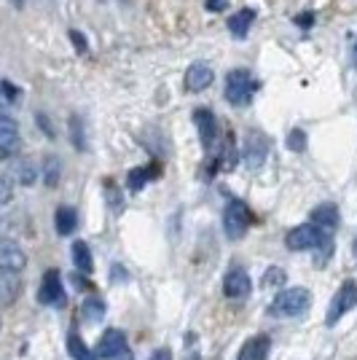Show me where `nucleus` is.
Masks as SVG:
<instances>
[{"label":"nucleus","instance_id":"nucleus-37","mask_svg":"<svg viewBox=\"0 0 357 360\" xmlns=\"http://www.w3.org/2000/svg\"><path fill=\"white\" fill-rule=\"evenodd\" d=\"M355 255H357V240H355Z\"/></svg>","mask_w":357,"mask_h":360},{"label":"nucleus","instance_id":"nucleus-30","mask_svg":"<svg viewBox=\"0 0 357 360\" xmlns=\"http://www.w3.org/2000/svg\"><path fill=\"white\" fill-rule=\"evenodd\" d=\"M205 6H207L209 11H223L228 3L226 0H205Z\"/></svg>","mask_w":357,"mask_h":360},{"label":"nucleus","instance_id":"nucleus-22","mask_svg":"<svg viewBox=\"0 0 357 360\" xmlns=\"http://www.w3.org/2000/svg\"><path fill=\"white\" fill-rule=\"evenodd\" d=\"M19 150V132H0V159H8Z\"/></svg>","mask_w":357,"mask_h":360},{"label":"nucleus","instance_id":"nucleus-12","mask_svg":"<svg viewBox=\"0 0 357 360\" xmlns=\"http://www.w3.org/2000/svg\"><path fill=\"white\" fill-rule=\"evenodd\" d=\"M212 81H215V73H212V68H209L207 62H194V65H188L186 78H183V84H186L188 91H205Z\"/></svg>","mask_w":357,"mask_h":360},{"label":"nucleus","instance_id":"nucleus-19","mask_svg":"<svg viewBox=\"0 0 357 360\" xmlns=\"http://www.w3.org/2000/svg\"><path fill=\"white\" fill-rule=\"evenodd\" d=\"M16 293H19V280H16V274H0V307L3 304H11L16 299Z\"/></svg>","mask_w":357,"mask_h":360},{"label":"nucleus","instance_id":"nucleus-13","mask_svg":"<svg viewBox=\"0 0 357 360\" xmlns=\"http://www.w3.org/2000/svg\"><path fill=\"white\" fill-rule=\"evenodd\" d=\"M268 349H271V339L264 336V333H258V336H250V339L242 345L237 360H266Z\"/></svg>","mask_w":357,"mask_h":360},{"label":"nucleus","instance_id":"nucleus-23","mask_svg":"<svg viewBox=\"0 0 357 360\" xmlns=\"http://www.w3.org/2000/svg\"><path fill=\"white\" fill-rule=\"evenodd\" d=\"M70 137L78 150H86V137H84V119L81 116H70Z\"/></svg>","mask_w":357,"mask_h":360},{"label":"nucleus","instance_id":"nucleus-11","mask_svg":"<svg viewBox=\"0 0 357 360\" xmlns=\"http://www.w3.org/2000/svg\"><path fill=\"white\" fill-rule=\"evenodd\" d=\"M253 290V280L245 269H231L223 280V293L228 299H245Z\"/></svg>","mask_w":357,"mask_h":360},{"label":"nucleus","instance_id":"nucleus-6","mask_svg":"<svg viewBox=\"0 0 357 360\" xmlns=\"http://www.w3.org/2000/svg\"><path fill=\"white\" fill-rule=\"evenodd\" d=\"M325 242H330V237L323 234V231L312 224L296 226V229L287 231V237H285V245H287L290 250H312V248H320V245H325Z\"/></svg>","mask_w":357,"mask_h":360},{"label":"nucleus","instance_id":"nucleus-9","mask_svg":"<svg viewBox=\"0 0 357 360\" xmlns=\"http://www.w3.org/2000/svg\"><path fill=\"white\" fill-rule=\"evenodd\" d=\"M27 266V255L25 250L11 240H0V271L6 274H16Z\"/></svg>","mask_w":357,"mask_h":360},{"label":"nucleus","instance_id":"nucleus-15","mask_svg":"<svg viewBox=\"0 0 357 360\" xmlns=\"http://www.w3.org/2000/svg\"><path fill=\"white\" fill-rule=\"evenodd\" d=\"M255 22V8H239L237 14L228 16V30L234 38H245Z\"/></svg>","mask_w":357,"mask_h":360},{"label":"nucleus","instance_id":"nucleus-38","mask_svg":"<svg viewBox=\"0 0 357 360\" xmlns=\"http://www.w3.org/2000/svg\"><path fill=\"white\" fill-rule=\"evenodd\" d=\"M0 326H3V323H0Z\"/></svg>","mask_w":357,"mask_h":360},{"label":"nucleus","instance_id":"nucleus-34","mask_svg":"<svg viewBox=\"0 0 357 360\" xmlns=\"http://www.w3.org/2000/svg\"><path fill=\"white\" fill-rule=\"evenodd\" d=\"M352 65L357 68V38L352 41Z\"/></svg>","mask_w":357,"mask_h":360},{"label":"nucleus","instance_id":"nucleus-10","mask_svg":"<svg viewBox=\"0 0 357 360\" xmlns=\"http://www.w3.org/2000/svg\"><path fill=\"white\" fill-rule=\"evenodd\" d=\"M194 124H196V129H199L202 146H205V148H212L215 140H218V119H215V113H212L209 108H196Z\"/></svg>","mask_w":357,"mask_h":360},{"label":"nucleus","instance_id":"nucleus-7","mask_svg":"<svg viewBox=\"0 0 357 360\" xmlns=\"http://www.w3.org/2000/svg\"><path fill=\"white\" fill-rule=\"evenodd\" d=\"M38 301L48 307H65V288H62V277L57 269H48L44 274L41 288H38Z\"/></svg>","mask_w":357,"mask_h":360},{"label":"nucleus","instance_id":"nucleus-20","mask_svg":"<svg viewBox=\"0 0 357 360\" xmlns=\"http://www.w3.org/2000/svg\"><path fill=\"white\" fill-rule=\"evenodd\" d=\"M81 315H84V320L86 323H100L105 317V301H100L97 296H91V299L84 301V307H81Z\"/></svg>","mask_w":357,"mask_h":360},{"label":"nucleus","instance_id":"nucleus-14","mask_svg":"<svg viewBox=\"0 0 357 360\" xmlns=\"http://www.w3.org/2000/svg\"><path fill=\"white\" fill-rule=\"evenodd\" d=\"M312 226H317L323 234L330 237V231L339 226V207H336V205H330V202L320 205V207H314L312 210Z\"/></svg>","mask_w":357,"mask_h":360},{"label":"nucleus","instance_id":"nucleus-1","mask_svg":"<svg viewBox=\"0 0 357 360\" xmlns=\"http://www.w3.org/2000/svg\"><path fill=\"white\" fill-rule=\"evenodd\" d=\"M309 304H312V296H309V290L306 288H285L280 290L274 301L268 304V315L271 317H298L304 315L306 309H309Z\"/></svg>","mask_w":357,"mask_h":360},{"label":"nucleus","instance_id":"nucleus-18","mask_svg":"<svg viewBox=\"0 0 357 360\" xmlns=\"http://www.w3.org/2000/svg\"><path fill=\"white\" fill-rule=\"evenodd\" d=\"M159 175V165H148V167H137L132 169L129 175H126V186L132 188V191H140L143 186H148L150 178H156Z\"/></svg>","mask_w":357,"mask_h":360},{"label":"nucleus","instance_id":"nucleus-35","mask_svg":"<svg viewBox=\"0 0 357 360\" xmlns=\"http://www.w3.org/2000/svg\"><path fill=\"white\" fill-rule=\"evenodd\" d=\"M11 3H14V8H22V6H25V0H11Z\"/></svg>","mask_w":357,"mask_h":360},{"label":"nucleus","instance_id":"nucleus-2","mask_svg":"<svg viewBox=\"0 0 357 360\" xmlns=\"http://www.w3.org/2000/svg\"><path fill=\"white\" fill-rule=\"evenodd\" d=\"M255 94V78L247 68H237L226 75V100L231 105H250Z\"/></svg>","mask_w":357,"mask_h":360},{"label":"nucleus","instance_id":"nucleus-32","mask_svg":"<svg viewBox=\"0 0 357 360\" xmlns=\"http://www.w3.org/2000/svg\"><path fill=\"white\" fill-rule=\"evenodd\" d=\"M169 358H172V352H169V349L164 347V349H156V352H153V358H150V360H169Z\"/></svg>","mask_w":357,"mask_h":360},{"label":"nucleus","instance_id":"nucleus-36","mask_svg":"<svg viewBox=\"0 0 357 360\" xmlns=\"http://www.w3.org/2000/svg\"><path fill=\"white\" fill-rule=\"evenodd\" d=\"M188 360H199V355H196V352H194V355H191V358H188Z\"/></svg>","mask_w":357,"mask_h":360},{"label":"nucleus","instance_id":"nucleus-26","mask_svg":"<svg viewBox=\"0 0 357 360\" xmlns=\"http://www.w3.org/2000/svg\"><path fill=\"white\" fill-rule=\"evenodd\" d=\"M57 180H60V162L54 156H48L46 159V183L48 186H57Z\"/></svg>","mask_w":357,"mask_h":360},{"label":"nucleus","instance_id":"nucleus-3","mask_svg":"<svg viewBox=\"0 0 357 360\" xmlns=\"http://www.w3.org/2000/svg\"><path fill=\"white\" fill-rule=\"evenodd\" d=\"M250 229V210L242 199H228L223 210V231L228 240H242Z\"/></svg>","mask_w":357,"mask_h":360},{"label":"nucleus","instance_id":"nucleus-33","mask_svg":"<svg viewBox=\"0 0 357 360\" xmlns=\"http://www.w3.org/2000/svg\"><path fill=\"white\" fill-rule=\"evenodd\" d=\"M38 124H41V127H44V132H46V135H51V124H48V121H46V116H44V113H38Z\"/></svg>","mask_w":357,"mask_h":360},{"label":"nucleus","instance_id":"nucleus-8","mask_svg":"<svg viewBox=\"0 0 357 360\" xmlns=\"http://www.w3.org/2000/svg\"><path fill=\"white\" fill-rule=\"evenodd\" d=\"M124 352H126V336H124L119 328H108L103 336H100V342H97L94 358L116 360L119 355H124Z\"/></svg>","mask_w":357,"mask_h":360},{"label":"nucleus","instance_id":"nucleus-27","mask_svg":"<svg viewBox=\"0 0 357 360\" xmlns=\"http://www.w3.org/2000/svg\"><path fill=\"white\" fill-rule=\"evenodd\" d=\"M285 283V271L283 269H277V266H274V269H268L266 274H264V285H283Z\"/></svg>","mask_w":357,"mask_h":360},{"label":"nucleus","instance_id":"nucleus-5","mask_svg":"<svg viewBox=\"0 0 357 360\" xmlns=\"http://www.w3.org/2000/svg\"><path fill=\"white\" fill-rule=\"evenodd\" d=\"M268 156V137L258 129H247L245 146H242V162L247 169H261Z\"/></svg>","mask_w":357,"mask_h":360},{"label":"nucleus","instance_id":"nucleus-21","mask_svg":"<svg viewBox=\"0 0 357 360\" xmlns=\"http://www.w3.org/2000/svg\"><path fill=\"white\" fill-rule=\"evenodd\" d=\"M67 349H70L73 360H97L89 347L81 342V336H78V333H70V336H67Z\"/></svg>","mask_w":357,"mask_h":360},{"label":"nucleus","instance_id":"nucleus-16","mask_svg":"<svg viewBox=\"0 0 357 360\" xmlns=\"http://www.w3.org/2000/svg\"><path fill=\"white\" fill-rule=\"evenodd\" d=\"M75 226H78V212L73 207H67V205L57 207V212H54V229H57V234L67 237V234L75 231Z\"/></svg>","mask_w":357,"mask_h":360},{"label":"nucleus","instance_id":"nucleus-28","mask_svg":"<svg viewBox=\"0 0 357 360\" xmlns=\"http://www.w3.org/2000/svg\"><path fill=\"white\" fill-rule=\"evenodd\" d=\"M11 194H14V188H11V183L0 175V207L3 205H8L11 202Z\"/></svg>","mask_w":357,"mask_h":360},{"label":"nucleus","instance_id":"nucleus-24","mask_svg":"<svg viewBox=\"0 0 357 360\" xmlns=\"http://www.w3.org/2000/svg\"><path fill=\"white\" fill-rule=\"evenodd\" d=\"M285 143H287V148L293 150V153H301V150H306V132L304 129H290Z\"/></svg>","mask_w":357,"mask_h":360},{"label":"nucleus","instance_id":"nucleus-17","mask_svg":"<svg viewBox=\"0 0 357 360\" xmlns=\"http://www.w3.org/2000/svg\"><path fill=\"white\" fill-rule=\"evenodd\" d=\"M73 264L81 274H91V271H94V258H91L89 245L84 240L73 242Z\"/></svg>","mask_w":357,"mask_h":360},{"label":"nucleus","instance_id":"nucleus-25","mask_svg":"<svg viewBox=\"0 0 357 360\" xmlns=\"http://www.w3.org/2000/svg\"><path fill=\"white\" fill-rule=\"evenodd\" d=\"M35 175H38V172H35V167H32L30 162H19V165H16V178H19L22 186H32V183H35Z\"/></svg>","mask_w":357,"mask_h":360},{"label":"nucleus","instance_id":"nucleus-4","mask_svg":"<svg viewBox=\"0 0 357 360\" xmlns=\"http://www.w3.org/2000/svg\"><path fill=\"white\" fill-rule=\"evenodd\" d=\"M355 307H357V283L355 280H344L342 288L336 290L333 301H330V307H327L325 323L327 326H336V323H339L349 309H355Z\"/></svg>","mask_w":357,"mask_h":360},{"label":"nucleus","instance_id":"nucleus-29","mask_svg":"<svg viewBox=\"0 0 357 360\" xmlns=\"http://www.w3.org/2000/svg\"><path fill=\"white\" fill-rule=\"evenodd\" d=\"M70 41H73V46L81 51V54H86L89 51V44H86V38H84V32L78 30H70Z\"/></svg>","mask_w":357,"mask_h":360},{"label":"nucleus","instance_id":"nucleus-31","mask_svg":"<svg viewBox=\"0 0 357 360\" xmlns=\"http://www.w3.org/2000/svg\"><path fill=\"white\" fill-rule=\"evenodd\" d=\"M314 22V14H301V16H296V25H301V27H309Z\"/></svg>","mask_w":357,"mask_h":360}]
</instances>
